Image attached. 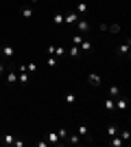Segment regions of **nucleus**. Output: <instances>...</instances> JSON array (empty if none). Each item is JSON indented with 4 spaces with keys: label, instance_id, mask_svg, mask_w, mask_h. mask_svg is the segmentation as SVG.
<instances>
[{
    "label": "nucleus",
    "instance_id": "obj_1",
    "mask_svg": "<svg viewBox=\"0 0 131 147\" xmlns=\"http://www.w3.org/2000/svg\"><path fill=\"white\" fill-rule=\"evenodd\" d=\"M18 81L22 84V86H26V84L31 81V73H26V66H24V64L18 68Z\"/></svg>",
    "mask_w": 131,
    "mask_h": 147
},
{
    "label": "nucleus",
    "instance_id": "obj_2",
    "mask_svg": "<svg viewBox=\"0 0 131 147\" xmlns=\"http://www.w3.org/2000/svg\"><path fill=\"white\" fill-rule=\"evenodd\" d=\"M129 46H131V42H129V37H127L125 42H120V44H118V49H116V55H118V57L129 55Z\"/></svg>",
    "mask_w": 131,
    "mask_h": 147
},
{
    "label": "nucleus",
    "instance_id": "obj_3",
    "mask_svg": "<svg viewBox=\"0 0 131 147\" xmlns=\"http://www.w3.org/2000/svg\"><path fill=\"white\" fill-rule=\"evenodd\" d=\"M87 84H90L92 88H98L100 84H103V77L96 75V73H90V75H87Z\"/></svg>",
    "mask_w": 131,
    "mask_h": 147
},
{
    "label": "nucleus",
    "instance_id": "obj_4",
    "mask_svg": "<svg viewBox=\"0 0 131 147\" xmlns=\"http://www.w3.org/2000/svg\"><path fill=\"white\" fill-rule=\"evenodd\" d=\"M114 103H116V110L127 112V108H129V99H127V97H116V99H114Z\"/></svg>",
    "mask_w": 131,
    "mask_h": 147
},
{
    "label": "nucleus",
    "instance_id": "obj_5",
    "mask_svg": "<svg viewBox=\"0 0 131 147\" xmlns=\"http://www.w3.org/2000/svg\"><path fill=\"white\" fill-rule=\"evenodd\" d=\"M0 55L7 57V59H11V57L15 55V49H13L11 44H2V49H0Z\"/></svg>",
    "mask_w": 131,
    "mask_h": 147
},
{
    "label": "nucleus",
    "instance_id": "obj_6",
    "mask_svg": "<svg viewBox=\"0 0 131 147\" xmlns=\"http://www.w3.org/2000/svg\"><path fill=\"white\" fill-rule=\"evenodd\" d=\"M76 134L81 136V138H90V129H87V123H79V127H76Z\"/></svg>",
    "mask_w": 131,
    "mask_h": 147
},
{
    "label": "nucleus",
    "instance_id": "obj_7",
    "mask_svg": "<svg viewBox=\"0 0 131 147\" xmlns=\"http://www.w3.org/2000/svg\"><path fill=\"white\" fill-rule=\"evenodd\" d=\"M74 24H76V29L81 31L83 35H85L87 31H90V22H87V20H81V18H79V20H76V22H74Z\"/></svg>",
    "mask_w": 131,
    "mask_h": 147
},
{
    "label": "nucleus",
    "instance_id": "obj_8",
    "mask_svg": "<svg viewBox=\"0 0 131 147\" xmlns=\"http://www.w3.org/2000/svg\"><path fill=\"white\" fill-rule=\"evenodd\" d=\"M79 18H81V16H76L74 11H70V13H66V16H63V22H66V24H74Z\"/></svg>",
    "mask_w": 131,
    "mask_h": 147
},
{
    "label": "nucleus",
    "instance_id": "obj_9",
    "mask_svg": "<svg viewBox=\"0 0 131 147\" xmlns=\"http://www.w3.org/2000/svg\"><path fill=\"white\" fill-rule=\"evenodd\" d=\"M74 13H76V16H85V13H87V2H76Z\"/></svg>",
    "mask_w": 131,
    "mask_h": 147
},
{
    "label": "nucleus",
    "instance_id": "obj_10",
    "mask_svg": "<svg viewBox=\"0 0 131 147\" xmlns=\"http://www.w3.org/2000/svg\"><path fill=\"white\" fill-rule=\"evenodd\" d=\"M66 141L72 143V145H79V143H83V138L79 134H68V136H66Z\"/></svg>",
    "mask_w": 131,
    "mask_h": 147
},
{
    "label": "nucleus",
    "instance_id": "obj_11",
    "mask_svg": "<svg viewBox=\"0 0 131 147\" xmlns=\"http://www.w3.org/2000/svg\"><path fill=\"white\" fill-rule=\"evenodd\" d=\"M122 143H125V141H122V138H120L118 134L109 136V145H112V147H120V145H122Z\"/></svg>",
    "mask_w": 131,
    "mask_h": 147
},
{
    "label": "nucleus",
    "instance_id": "obj_12",
    "mask_svg": "<svg viewBox=\"0 0 131 147\" xmlns=\"http://www.w3.org/2000/svg\"><path fill=\"white\" fill-rule=\"evenodd\" d=\"M18 81V70H7V84H15Z\"/></svg>",
    "mask_w": 131,
    "mask_h": 147
},
{
    "label": "nucleus",
    "instance_id": "obj_13",
    "mask_svg": "<svg viewBox=\"0 0 131 147\" xmlns=\"http://www.w3.org/2000/svg\"><path fill=\"white\" fill-rule=\"evenodd\" d=\"M68 55L72 57V59H76V57H81V49H79L76 44H72V49L68 51Z\"/></svg>",
    "mask_w": 131,
    "mask_h": 147
},
{
    "label": "nucleus",
    "instance_id": "obj_14",
    "mask_svg": "<svg viewBox=\"0 0 131 147\" xmlns=\"http://www.w3.org/2000/svg\"><path fill=\"white\" fill-rule=\"evenodd\" d=\"M103 108H105L107 112H114V110H116V103H114V99H112V97H107V99H105V105H103Z\"/></svg>",
    "mask_w": 131,
    "mask_h": 147
},
{
    "label": "nucleus",
    "instance_id": "obj_15",
    "mask_svg": "<svg viewBox=\"0 0 131 147\" xmlns=\"http://www.w3.org/2000/svg\"><path fill=\"white\" fill-rule=\"evenodd\" d=\"M20 13H22V18H33V7H22V9H20Z\"/></svg>",
    "mask_w": 131,
    "mask_h": 147
},
{
    "label": "nucleus",
    "instance_id": "obj_16",
    "mask_svg": "<svg viewBox=\"0 0 131 147\" xmlns=\"http://www.w3.org/2000/svg\"><path fill=\"white\" fill-rule=\"evenodd\" d=\"M79 49H81V53H87V51H92V42H90V40H83V42L79 44Z\"/></svg>",
    "mask_w": 131,
    "mask_h": 147
},
{
    "label": "nucleus",
    "instance_id": "obj_17",
    "mask_svg": "<svg viewBox=\"0 0 131 147\" xmlns=\"http://www.w3.org/2000/svg\"><path fill=\"white\" fill-rule=\"evenodd\" d=\"M46 141L53 143V145H57V143H59V136H57V132H48V134H46Z\"/></svg>",
    "mask_w": 131,
    "mask_h": 147
},
{
    "label": "nucleus",
    "instance_id": "obj_18",
    "mask_svg": "<svg viewBox=\"0 0 131 147\" xmlns=\"http://www.w3.org/2000/svg\"><path fill=\"white\" fill-rule=\"evenodd\" d=\"M107 97H112V99L120 97V86H109V94Z\"/></svg>",
    "mask_w": 131,
    "mask_h": 147
},
{
    "label": "nucleus",
    "instance_id": "obj_19",
    "mask_svg": "<svg viewBox=\"0 0 131 147\" xmlns=\"http://www.w3.org/2000/svg\"><path fill=\"white\" fill-rule=\"evenodd\" d=\"M63 101H66L68 105H72V103L76 101V94H74V92H66V97H63Z\"/></svg>",
    "mask_w": 131,
    "mask_h": 147
},
{
    "label": "nucleus",
    "instance_id": "obj_20",
    "mask_svg": "<svg viewBox=\"0 0 131 147\" xmlns=\"http://www.w3.org/2000/svg\"><path fill=\"white\" fill-rule=\"evenodd\" d=\"M13 141H15V136H13L11 132H7V134L2 136V143H5V145H13Z\"/></svg>",
    "mask_w": 131,
    "mask_h": 147
},
{
    "label": "nucleus",
    "instance_id": "obj_21",
    "mask_svg": "<svg viewBox=\"0 0 131 147\" xmlns=\"http://www.w3.org/2000/svg\"><path fill=\"white\" fill-rule=\"evenodd\" d=\"M53 24H55V26L63 24V16H61V13H55V16H53Z\"/></svg>",
    "mask_w": 131,
    "mask_h": 147
},
{
    "label": "nucleus",
    "instance_id": "obj_22",
    "mask_svg": "<svg viewBox=\"0 0 131 147\" xmlns=\"http://www.w3.org/2000/svg\"><path fill=\"white\" fill-rule=\"evenodd\" d=\"M105 31H109V33H120V26L118 24H112V26L105 24Z\"/></svg>",
    "mask_w": 131,
    "mask_h": 147
},
{
    "label": "nucleus",
    "instance_id": "obj_23",
    "mask_svg": "<svg viewBox=\"0 0 131 147\" xmlns=\"http://www.w3.org/2000/svg\"><path fill=\"white\" fill-rule=\"evenodd\" d=\"M55 57H61V55H66V49L63 46H55V53H53Z\"/></svg>",
    "mask_w": 131,
    "mask_h": 147
},
{
    "label": "nucleus",
    "instance_id": "obj_24",
    "mask_svg": "<svg viewBox=\"0 0 131 147\" xmlns=\"http://www.w3.org/2000/svg\"><path fill=\"white\" fill-rule=\"evenodd\" d=\"M57 59H59V57H55V55H50V57H48V61H46V64H48L50 68H55V66H57Z\"/></svg>",
    "mask_w": 131,
    "mask_h": 147
},
{
    "label": "nucleus",
    "instance_id": "obj_25",
    "mask_svg": "<svg viewBox=\"0 0 131 147\" xmlns=\"http://www.w3.org/2000/svg\"><path fill=\"white\" fill-rule=\"evenodd\" d=\"M35 70H37V64H35V61L26 64V73H35Z\"/></svg>",
    "mask_w": 131,
    "mask_h": 147
},
{
    "label": "nucleus",
    "instance_id": "obj_26",
    "mask_svg": "<svg viewBox=\"0 0 131 147\" xmlns=\"http://www.w3.org/2000/svg\"><path fill=\"white\" fill-rule=\"evenodd\" d=\"M114 134H118V127H116V125H109V127H107V136H114Z\"/></svg>",
    "mask_w": 131,
    "mask_h": 147
},
{
    "label": "nucleus",
    "instance_id": "obj_27",
    "mask_svg": "<svg viewBox=\"0 0 131 147\" xmlns=\"http://www.w3.org/2000/svg\"><path fill=\"white\" fill-rule=\"evenodd\" d=\"M118 136L122 138V141H129V138H131V132H129V129H125V132H122V134H118Z\"/></svg>",
    "mask_w": 131,
    "mask_h": 147
},
{
    "label": "nucleus",
    "instance_id": "obj_28",
    "mask_svg": "<svg viewBox=\"0 0 131 147\" xmlns=\"http://www.w3.org/2000/svg\"><path fill=\"white\" fill-rule=\"evenodd\" d=\"M81 42H83V35H72V44H76V46H79Z\"/></svg>",
    "mask_w": 131,
    "mask_h": 147
},
{
    "label": "nucleus",
    "instance_id": "obj_29",
    "mask_svg": "<svg viewBox=\"0 0 131 147\" xmlns=\"http://www.w3.org/2000/svg\"><path fill=\"white\" fill-rule=\"evenodd\" d=\"M57 136H59V138H66V136H68V132H66V129H59V132H57Z\"/></svg>",
    "mask_w": 131,
    "mask_h": 147
},
{
    "label": "nucleus",
    "instance_id": "obj_30",
    "mask_svg": "<svg viewBox=\"0 0 131 147\" xmlns=\"http://www.w3.org/2000/svg\"><path fill=\"white\" fill-rule=\"evenodd\" d=\"M46 53H48V55H53V53H55V46H53V44H50V46H46Z\"/></svg>",
    "mask_w": 131,
    "mask_h": 147
},
{
    "label": "nucleus",
    "instance_id": "obj_31",
    "mask_svg": "<svg viewBox=\"0 0 131 147\" xmlns=\"http://www.w3.org/2000/svg\"><path fill=\"white\" fill-rule=\"evenodd\" d=\"M13 145H15V147H24V141H18V138H15V141H13Z\"/></svg>",
    "mask_w": 131,
    "mask_h": 147
},
{
    "label": "nucleus",
    "instance_id": "obj_32",
    "mask_svg": "<svg viewBox=\"0 0 131 147\" xmlns=\"http://www.w3.org/2000/svg\"><path fill=\"white\" fill-rule=\"evenodd\" d=\"M35 145H37V147H46V145H48V141H37Z\"/></svg>",
    "mask_w": 131,
    "mask_h": 147
},
{
    "label": "nucleus",
    "instance_id": "obj_33",
    "mask_svg": "<svg viewBox=\"0 0 131 147\" xmlns=\"http://www.w3.org/2000/svg\"><path fill=\"white\" fill-rule=\"evenodd\" d=\"M2 75H5V64L0 61V77H2Z\"/></svg>",
    "mask_w": 131,
    "mask_h": 147
},
{
    "label": "nucleus",
    "instance_id": "obj_34",
    "mask_svg": "<svg viewBox=\"0 0 131 147\" xmlns=\"http://www.w3.org/2000/svg\"><path fill=\"white\" fill-rule=\"evenodd\" d=\"M29 2H31V5H37V2H39V0H29Z\"/></svg>",
    "mask_w": 131,
    "mask_h": 147
},
{
    "label": "nucleus",
    "instance_id": "obj_35",
    "mask_svg": "<svg viewBox=\"0 0 131 147\" xmlns=\"http://www.w3.org/2000/svg\"><path fill=\"white\" fill-rule=\"evenodd\" d=\"M0 110H2V105H0Z\"/></svg>",
    "mask_w": 131,
    "mask_h": 147
}]
</instances>
